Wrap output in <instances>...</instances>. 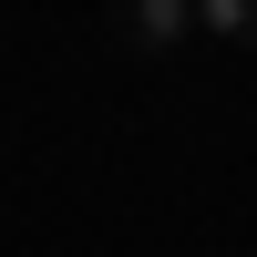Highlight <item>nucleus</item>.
Returning a JSON list of instances; mask_svg holds the SVG:
<instances>
[{
    "label": "nucleus",
    "instance_id": "nucleus-1",
    "mask_svg": "<svg viewBox=\"0 0 257 257\" xmlns=\"http://www.w3.org/2000/svg\"><path fill=\"white\" fill-rule=\"evenodd\" d=\"M185 31H196V0H123V11H113V41H123V52H175Z\"/></svg>",
    "mask_w": 257,
    "mask_h": 257
},
{
    "label": "nucleus",
    "instance_id": "nucleus-2",
    "mask_svg": "<svg viewBox=\"0 0 257 257\" xmlns=\"http://www.w3.org/2000/svg\"><path fill=\"white\" fill-rule=\"evenodd\" d=\"M196 31L206 41H257V0H196Z\"/></svg>",
    "mask_w": 257,
    "mask_h": 257
}]
</instances>
